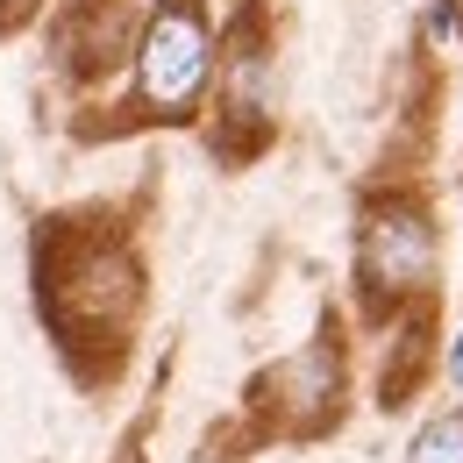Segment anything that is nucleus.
<instances>
[{
  "label": "nucleus",
  "mask_w": 463,
  "mask_h": 463,
  "mask_svg": "<svg viewBox=\"0 0 463 463\" xmlns=\"http://www.w3.org/2000/svg\"><path fill=\"white\" fill-rule=\"evenodd\" d=\"M36 292H43L58 343H79V335L121 343L143 307V257L128 250V235L58 214L36 235Z\"/></svg>",
  "instance_id": "f257e3e1"
},
{
  "label": "nucleus",
  "mask_w": 463,
  "mask_h": 463,
  "mask_svg": "<svg viewBox=\"0 0 463 463\" xmlns=\"http://www.w3.org/2000/svg\"><path fill=\"white\" fill-rule=\"evenodd\" d=\"M222 71V29L200 14V0H157L128 51V121L185 128L214 100Z\"/></svg>",
  "instance_id": "f03ea898"
},
{
  "label": "nucleus",
  "mask_w": 463,
  "mask_h": 463,
  "mask_svg": "<svg viewBox=\"0 0 463 463\" xmlns=\"http://www.w3.org/2000/svg\"><path fill=\"white\" fill-rule=\"evenodd\" d=\"M356 286L385 314L400 299L435 292V214L420 200H371L356 229Z\"/></svg>",
  "instance_id": "7ed1b4c3"
},
{
  "label": "nucleus",
  "mask_w": 463,
  "mask_h": 463,
  "mask_svg": "<svg viewBox=\"0 0 463 463\" xmlns=\"http://www.w3.org/2000/svg\"><path fill=\"white\" fill-rule=\"evenodd\" d=\"M136 29H143V7L136 0H79L71 7V29H64V64L79 79H100V71L128 64Z\"/></svg>",
  "instance_id": "20e7f679"
},
{
  "label": "nucleus",
  "mask_w": 463,
  "mask_h": 463,
  "mask_svg": "<svg viewBox=\"0 0 463 463\" xmlns=\"http://www.w3.org/2000/svg\"><path fill=\"white\" fill-rule=\"evenodd\" d=\"M406 463H463V406L457 413H435V420L413 435Z\"/></svg>",
  "instance_id": "39448f33"
},
{
  "label": "nucleus",
  "mask_w": 463,
  "mask_h": 463,
  "mask_svg": "<svg viewBox=\"0 0 463 463\" xmlns=\"http://www.w3.org/2000/svg\"><path fill=\"white\" fill-rule=\"evenodd\" d=\"M36 14H43V0H0V36H22Z\"/></svg>",
  "instance_id": "423d86ee"
},
{
  "label": "nucleus",
  "mask_w": 463,
  "mask_h": 463,
  "mask_svg": "<svg viewBox=\"0 0 463 463\" xmlns=\"http://www.w3.org/2000/svg\"><path fill=\"white\" fill-rule=\"evenodd\" d=\"M457 7H463V0H457Z\"/></svg>",
  "instance_id": "0eeeda50"
}]
</instances>
